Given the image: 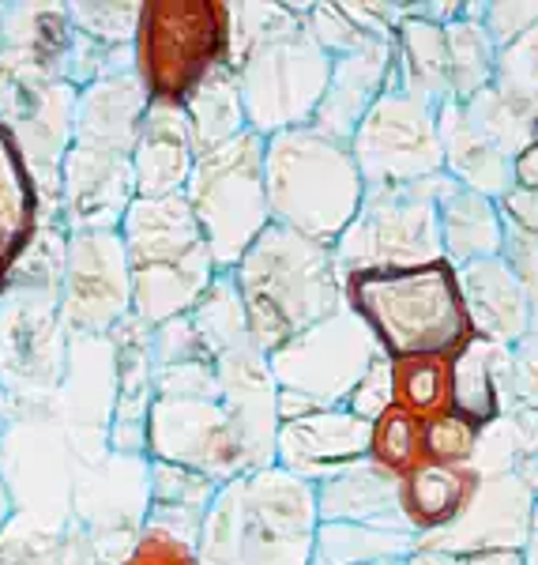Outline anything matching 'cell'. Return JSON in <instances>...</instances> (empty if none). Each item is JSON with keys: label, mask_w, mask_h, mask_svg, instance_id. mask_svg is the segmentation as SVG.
<instances>
[{"label": "cell", "mask_w": 538, "mask_h": 565, "mask_svg": "<svg viewBox=\"0 0 538 565\" xmlns=\"http://www.w3.org/2000/svg\"><path fill=\"white\" fill-rule=\"evenodd\" d=\"M34 223H39L34 181L26 174V162L12 132L0 125V282L26 249V242L34 238Z\"/></svg>", "instance_id": "83f0119b"}, {"label": "cell", "mask_w": 538, "mask_h": 565, "mask_svg": "<svg viewBox=\"0 0 538 565\" xmlns=\"http://www.w3.org/2000/svg\"><path fill=\"white\" fill-rule=\"evenodd\" d=\"M125 565H200V558H196V546L148 527V532L140 535V543L129 551Z\"/></svg>", "instance_id": "ab89813d"}, {"label": "cell", "mask_w": 538, "mask_h": 565, "mask_svg": "<svg viewBox=\"0 0 538 565\" xmlns=\"http://www.w3.org/2000/svg\"><path fill=\"white\" fill-rule=\"evenodd\" d=\"M437 231H441L444 260L455 268L494 260L505 249V218H501L497 200L455 185L452 178H444L437 193Z\"/></svg>", "instance_id": "603a6c76"}, {"label": "cell", "mask_w": 538, "mask_h": 565, "mask_svg": "<svg viewBox=\"0 0 538 565\" xmlns=\"http://www.w3.org/2000/svg\"><path fill=\"white\" fill-rule=\"evenodd\" d=\"M441 185L444 174L418 181V185L366 189L354 223L332 245L343 276L444 260L441 231H437V193H441Z\"/></svg>", "instance_id": "9c48e42d"}, {"label": "cell", "mask_w": 538, "mask_h": 565, "mask_svg": "<svg viewBox=\"0 0 538 565\" xmlns=\"http://www.w3.org/2000/svg\"><path fill=\"white\" fill-rule=\"evenodd\" d=\"M391 404L422 423L449 412V359L391 362Z\"/></svg>", "instance_id": "d6a6232c"}, {"label": "cell", "mask_w": 538, "mask_h": 565, "mask_svg": "<svg viewBox=\"0 0 538 565\" xmlns=\"http://www.w3.org/2000/svg\"><path fill=\"white\" fill-rule=\"evenodd\" d=\"M391 87V42L373 45V50L346 53L332 61L327 90L313 114V129L332 136V140L351 143L358 121L369 114V106Z\"/></svg>", "instance_id": "e0dca14e"}, {"label": "cell", "mask_w": 538, "mask_h": 565, "mask_svg": "<svg viewBox=\"0 0 538 565\" xmlns=\"http://www.w3.org/2000/svg\"><path fill=\"white\" fill-rule=\"evenodd\" d=\"M132 167L129 154L106 148H79L72 159V204L76 218L87 226H114L132 207Z\"/></svg>", "instance_id": "d4e9b609"}, {"label": "cell", "mask_w": 538, "mask_h": 565, "mask_svg": "<svg viewBox=\"0 0 538 565\" xmlns=\"http://www.w3.org/2000/svg\"><path fill=\"white\" fill-rule=\"evenodd\" d=\"M377 343L366 332V324L351 313L324 317L321 324L305 328L290 343L268 354V370L276 377L279 392H294L316 407H343L362 373L369 370Z\"/></svg>", "instance_id": "7c38bea8"}, {"label": "cell", "mask_w": 538, "mask_h": 565, "mask_svg": "<svg viewBox=\"0 0 538 565\" xmlns=\"http://www.w3.org/2000/svg\"><path fill=\"white\" fill-rule=\"evenodd\" d=\"M185 200L204 231L215 271L223 276L271 226L260 136L245 129L212 151H200L193 178L185 185Z\"/></svg>", "instance_id": "ba28073f"}, {"label": "cell", "mask_w": 538, "mask_h": 565, "mask_svg": "<svg viewBox=\"0 0 538 565\" xmlns=\"http://www.w3.org/2000/svg\"><path fill=\"white\" fill-rule=\"evenodd\" d=\"M346 412H354L358 418H366V423H373V418H380L391 407V362L385 359V354H373L369 370L362 373V381L354 385V392L346 396Z\"/></svg>", "instance_id": "74e56055"}, {"label": "cell", "mask_w": 538, "mask_h": 565, "mask_svg": "<svg viewBox=\"0 0 538 565\" xmlns=\"http://www.w3.org/2000/svg\"><path fill=\"white\" fill-rule=\"evenodd\" d=\"M148 106L151 103L136 76H114L106 84L90 87L84 103V136L90 140V148L129 154L136 132L148 117Z\"/></svg>", "instance_id": "4316f807"}, {"label": "cell", "mask_w": 538, "mask_h": 565, "mask_svg": "<svg viewBox=\"0 0 538 565\" xmlns=\"http://www.w3.org/2000/svg\"><path fill=\"white\" fill-rule=\"evenodd\" d=\"M535 498L538 494L516 471L486 476L474 490L467 513L449 532L418 540V546H433V551H527Z\"/></svg>", "instance_id": "5bb4252c"}, {"label": "cell", "mask_w": 538, "mask_h": 565, "mask_svg": "<svg viewBox=\"0 0 538 565\" xmlns=\"http://www.w3.org/2000/svg\"><path fill=\"white\" fill-rule=\"evenodd\" d=\"M226 65L260 140L313 121L332 76V57L305 34V4H230Z\"/></svg>", "instance_id": "6da1fadb"}, {"label": "cell", "mask_w": 538, "mask_h": 565, "mask_svg": "<svg viewBox=\"0 0 538 565\" xmlns=\"http://www.w3.org/2000/svg\"><path fill=\"white\" fill-rule=\"evenodd\" d=\"M193 321L196 335H200V348L212 362L226 359L234 351H245V348H257L249 335V321H245V309L237 302V290L230 276H215V282L207 287V295L200 298L196 309L189 313Z\"/></svg>", "instance_id": "1f68e13d"}, {"label": "cell", "mask_w": 538, "mask_h": 565, "mask_svg": "<svg viewBox=\"0 0 538 565\" xmlns=\"http://www.w3.org/2000/svg\"><path fill=\"white\" fill-rule=\"evenodd\" d=\"M196 140L185 121V109L148 106L136 143L129 151L136 200H159L185 193L196 167Z\"/></svg>", "instance_id": "9a60e30c"}, {"label": "cell", "mask_w": 538, "mask_h": 565, "mask_svg": "<svg viewBox=\"0 0 538 565\" xmlns=\"http://www.w3.org/2000/svg\"><path fill=\"white\" fill-rule=\"evenodd\" d=\"M263 189L271 223L321 245L343 238L366 196L351 143L332 140L313 125L263 140Z\"/></svg>", "instance_id": "8992f818"}, {"label": "cell", "mask_w": 538, "mask_h": 565, "mask_svg": "<svg viewBox=\"0 0 538 565\" xmlns=\"http://www.w3.org/2000/svg\"><path fill=\"white\" fill-rule=\"evenodd\" d=\"M482 476L474 468H437L418 463L410 476L399 479V513L410 535L430 540L441 535L467 513Z\"/></svg>", "instance_id": "cb8c5ba5"}, {"label": "cell", "mask_w": 538, "mask_h": 565, "mask_svg": "<svg viewBox=\"0 0 538 565\" xmlns=\"http://www.w3.org/2000/svg\"><path fill=\"white\" fill-rule=\"evenodd\" d=\"M185 121H189V129H193L196 151H212L218 143L234 140V136H241L249 129L230 65L215 68L212 76L196 87V95L185 103Z\"/></svg>", "instance_id": "4dcf8cb0"}, {"label": "cell", "mask_w": 538, "mask_h": 565, "mask_svg": "<svg viewBox=\"0 0 538 565\" xmlns=\"http://www.w3.org/2000/svg\"><path fill=\"white\" fill-rule=\"evenodd\" d=\"M388 476L404 479L422 463V418L407 415L391 404L385 415L369 423V457Z\"/></svg>", "instance_id": "836d02e7"}, {"label": "cell", "mask_w": 538, "mask_h": 565, "mask_svg": "<svg viewBox=\"0 0 538 565\" xmlns=\"http://www.w3.org/2000/svg\"><path fill=\"white\" fill-rule=\"evenodd\" d=\"M407 565H527L524 551H433L415 546Z\"/></svg>", "instance_id": "60d3db41"}, {"label": "cell", "mask_w": 538, "mask_h": 565, "mask_svg": "<svg viewBox=\"0 0 538 565\" xmlns=\"http://www.w3.org/2000/svg\"><path fill=\"white\" fill-rule=\"evenodd\" d=\"M121 242L132 276V317L151 332L193 313L218 276L185 193L132 200L121 218Z\"/></svg>", "instance_id": "5b68a950"}, {"label": "cell", "mask_w": 538, "mask_h": 565, "mask_svg": "<svg viewBox=\"0 0 538 565\" xmlns=\"http://www.w3.org/2000/svg\"><path fill=\"white\" fill-rule=\"evenodd\" d=\"M351 154L366 189L418 185L444 174L437 109L404 90H385L354 129Z\"/></svg>", "instance_id": "30bf717a"}, {"label": "cell", "mask_w": 538, "mask_h": 565, "mask_svg": "<svg viewBox=\"0 0 538 565\" xmlns=\"http://www.w3.org/2000/svg\"><path fill=\"white\" fill-rule=\"evenodd\" d=\"M494 87L527 121H538V23L524 39H516L497 53Z\"/></svg>", "instance_id": "e575fe53"}, {"label": "cell", "mask_w": 538, "mask_h": 565, "mask_svg": "<svg viewBox=\"0 0 538 565\" xmlns=\"http://www.w3.org/2000/svg\"><path fill=\"white\" fill-rule=\"evenodd\" d=\"M482 430L463 423L460 415L444 412L422 423V463H437V468H471L474 452H478Z\"/></svg>", "instance_id": "8d00e7d4"}, {"label": "cell", "mask_w": 538, "mask_h": 565, "mask_svg": "<svg viewBox=\"0 0 538 565\" xmlns=\"http://www.w3.org/2000/svg\"><path fill=\"white\" fill-rule=\"evenodd\" d=\"M226 276L263 359L343 309V271L332 245L302 238L276 223L245 249V257Z\"/></svg>", "instance_id": "7a4b0ae2"}, {"label": "cell", "mask_w": 538, "mask_h": 565, "mask_svg": "<svg viewBox=\"0 0 538 565\" xmlns=\"http://www.w3.org/2000/svg\"><path fill=\"white\" fill-rule=\"evenodd\" d=\"M531 532L538 535V498H535V516H531Z\"/></svg>", "instance_id": "ee69618b"}, {"label": "cell", "mask_w": 538, "mask_h": 565, "mask_svg": "<svg viewBox=\"0 0 538 565\" xmlns=\"http://www.w3.org/2000/svg\"><path fill=\"white\" fill-rule=\"evenodd\" d=\"M72 306L90 324H114L132 317V276L125 242L117 234H84L72 260Z\"/></svg>", "instance_id": "2e32d148"}, {"label": "cell", "mask_w": 538, "mask_h": 565, "mask_svg": "<svg viewBox=\"0 0 538 565\" xmlns=\"http://www.w3.org/2000/svg\"><path fill=\"white\" fill-rule=\"evenodd\" d=\"M136 79L151 106L185 109L196 87L226 65L230 4L223 0H148L136 20Z\"/></svg>", "instance_id": "52a82bcc"}, {"label": "cell", "mask_w": 538, "mask_h": 565, "mask_svg": "<svg viewBox=\"0 0 538 565\" xmlns=\"http://www.w3.org/2000/svg\"><path fill=\"white\" fill-rule=\"evenodd\" d=\"M538 23V4L527 0H494V4H482V26H486L489 42L497 45V53L516 39H524L527 31Z\"/></svg>", "instance_id": "f35d334b"}, {"label": "cell", "mask_w": 538, "mask_h": 565, "mask_svg": "<svg viewBox=\"0 0 538 565\" xmlns=\"http://www.w3.org/2000/svg\"><path fill=\"white\" fill-rule=\"evenodd\" d=\"M418 535L369 524H316L313 565H388L407 562Z\"/></svg>", "instance_id": "f546056e"}, {"label": "cell", "mask_w": 538, "mask_h": 565, "mask_svg": "<svg viewBox=\"0 0 538 565\" xmlns=\"http://www.w3.org/2000/svg\"><path fill=\"white\" fill-rule=\"evenodd\" d=\"M215 494H218L215 479L196 476V471H189V468H173V463H151L148 527L196 546L207 505L215 501Z\"/></svg>", "instance_id": "484cf974"}, {"label": "cell", "mask_w": 538, "mask_h": 565, "mask_svg": "<svg viewBox=\"0 0 538 565\" xmlns=\"http://www.w3.org/2000/svg\"><path fill=\"white\" fill-rule=\"evenodd\" d=\"M313 487L282 468H260L218 487L196 540L200 565H313Z\"/></svg>", "instance_id": "277c9868"}, {"label": "cell", "mask_w": 538, "mask_h": 565, "mask_svg": "<svg viewBox=\"0 0 538 565\" xmlns=\"http://www.w3.org/2000/svg\"><path fill=\"white\" fill-rule=\"evenodd\" d=\"M460 295L471 317V332L501 348H516L531 328V302L505 260H474L455 268Z\"/></svg>", "instance_id": "ac0fdd59"}, {"label": "cell", "mask_w": 538, "mask_h": 565, "mask_svg": "<svg viewBox=\"0 0 538 565\" xmlns=\"http://www.w3.org/2000/svg\"><path fill=\"white\" fill-rule=\"evenodd\" d=\"M449 45V103H471L486 87H494L497 45L482 26V4H467L460 20L444 23Z\"/></svg>", "instance_id": "f1b7e54d"}, {"label": "cell", "mask_w": 538, "mask_h": 565, "mask_svg": "<svg viewBox=\"0 0 538 565\" xmlns=\"http://www.w3.org/2000/svg\"><path fill=\"white\" fill-rule=\"evenodd\" d=\"M343 306L366 324L388 362L452 359L474 335L449 260L351 271L343 276Z\"/></svg>", "instance_id": "3957f363"}, {"label": "cell", "mask_w": 538, "mask_h": 565, "mask_svg": "<svg viewBox=\"0 0 538 565\" xmlns=\"http://www.w3.org/2000/svg\"><path fill=\"white\" fill-rule=\"evenodd\" d=\"M313 494L321 524H369L407 532L404 513H399V479L373 460H358L327 476L324 482H316Z\"/></svg>", "instance_id": "d6986e66"}, {"label": "cell", "mask_w": 538, "mask_h": 565, "mask_svg": "<svg viewBox=\"0 0 538 565\" xmlns=\"http://www.w3.org/2000/svg\"><path fill=\"white\" fill-rule=\"evenodd\" d=\"M501 218H505V231L527 234V238H538V193H524V189H508L505 196L497 200Z\"/></svg>", "instance_id": "b9f144b4"}, {"label": "cell", "mask_w": 538, "mask_h": 565, "mask_svg": "<svg viewBox=\"0 0 538 565\" xmlns=\"http://www.w3.org/2000/svg\"><path fill=\"white\" fill-rule=\"evenodd\" d=\"M437 132H441L444 178L489 200H501L513 189V159L471 121L460 103L437 106Z\"/></svg>", "instance_id": "ffe728a7"}, {"label": "cell", "mask_w": 538, "mask_h": 565, "mask_svg": "<svg viewBox=\"0 0 538 565\" xmlns=\"http://www.w3.org/2000/svg\"><path fill=\"white\" fill-rule=\"evenodd\" d=\"M513 366V348H501L482 335H471L449 359V412L489 430L505 415V385Z\"/></svg>", "instance_id": "44dd1931"}, {"label": "cell", "mask_w": 538, "mask_h": 565, "mask_svg": "<svg viewBox=\"0 0 538 565\" xmlns=\"http://www.w3.org/2000/svg\"><path fill=\"white\" fill-rule=\"evenodd\" d=\"M463 109H467V117L474 125H478L482 132L489 136V140L497 143L501 151L513 159V154L524 148L527 140H531V125L519 109L508 103L505 95H501L497 87H486L482 95H474L471 103H460Z\"/></svg>", "instance_id": "d590c367"}, {"label": "cell", "mask_w": 538, "mask_h": 565, "mask_svg": "<svg viewBox=\"0 0 538 565\" xmlns=\"http://www.w3.org/2000/svg\"><path fill=\"white\" fill-rule=\"evenodd\" d=\"M143 452L151 463H173L218 487L237 476H252L237 426L226 415L218 392L204 396H154L143 430Z\"/></svg>", "instance_id": "8fae6325"}, {"label": "cell", "mask_w": 538, "mask_h": 565, "mask_svg": "<svg viewBox=\"0 0 538 565\" xmlns=\"http://www.w3.org/2000/svg\"><path fill=\"white\" fill-rule=\"evenodd\" d=\"M388 565H407V562H388Z\"/></svg>", "instance_id": "f6af8a7d"}, {"label": "cell", "mask_w": 538, "mask_h": 565, "mask_svg": "<svg viewBox=\"0 0 538 565\" xmlns=\"http://www.w3.org/2000/svg\"><path fill=\"white\" fill-rule=\"evenodd\" d=\"M513 189L538 193V121L531 125V140L513 154Z\"/></svg>", "instance_id": "7bdbcfd3"}, {"label": "cell", "mask_w": 538, "mask_h": 565, "mask_svg": "<svg viewBox=\"0 0 538 565\" xmlns=\"http://www.w3.org/2000/svg\"><path fill=\"white\" fill-rule=\"evenodd\" d=\"M369 457V423L346 407H321L313 415H298L279 423L276 468L309 482H324L335 471Z\"/></svg>", "instance_id": "4fadbf2b"}, {"label": "cell", "mask_w": 538, "mask_h": 565, "mask_svg": "<svg viewBox=\"0 0 538 565\" xmlns=\"http://www.w3.org/2000/svg\"><path fill=\"white\" fill-rule=\"evenodd\" d=\"M418 98L426 106L449 103V45L444 26L399 8V23L391 31V87Z\"/></svg>", "instance_id": "7402d4cb"}]
</instances>
